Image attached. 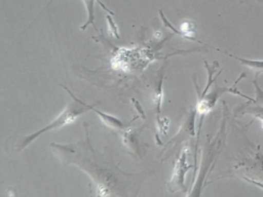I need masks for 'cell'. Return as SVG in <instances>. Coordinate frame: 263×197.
<instances>
[{
  "label": "cell",
  "instance_id": "9c48e42d",
  "mask_svg": "<svg viewBox=\"0 0 263 197\" xmlns=\"http://www.w3.org/2000/svg\"><path fill=\"white\" fill-rule=\"evenodd\" d=\"M98 193H97V195L98 196H108L109 195V193L108 192H106L107 191V189L104 187V185H100V187H98Z\"/></svg>",
  "mask_w": 263,
  "mask_h": 197
},
{
  "label": "cell",
  "instance_id": "277c9868",
  "mask_svg": "<svg viewBox=\"0 0 263 197\" xmlns=\"http://www.w3.org/2000/svg\"><path fill=\"white\" fill-rule=\"evenodd\" d=\"M83 105H84L87 109H90V110L94 111L98 116L101 117L102 121H103L106 125H108L109 127H111V128H114V129H124L125 124H124L122 121H120V120L117 119L116 116H112V115H110V114H107V113H105V112H102V111H100V110H97V109H96L95 107L90 106V105H86L85 103H83Z\"/></svg>",
  "mask_w": 263,
  "mask_h": 197
},
{
  "label": "cell",
  "instance_id": "5b68a950",
  "mask_svg": "<svg viewBox=\"0 0 263 197\" xmlns=\"http://www.w3.org/2000/svg\"><path fill=\"white\" fill-rule=\"evenodd\" d=\"M234 58H236L237 61H239L244 66H247L250 69H253L254 71L257 72V75L259 74V72H263V61H250V60H245V58H240L234 55H230Z\"/></svg>",
  "mask_w": 263,
  "mask_h": 197
},
{
  "label": "cell",
  "instance_id": "6da1fadb",
  "mask_svg": "<svg viewBox=\"0 0 263 197\" xmlns=\"http://www.w3.org/2000/svg\"><path fill=\"white\" fill-rule=\"evenodd\" d=\"M63 87L71 95V97L73 98L74 103H72V104H70L69 106L66 107L65 110H64L55 120H54V121H53L52 123H50L49 125H47L45 128H42V129L36 131L35 134H31V135L25 137L23 140H22L20 146H18V147H20V148H18L20 150L27 148L28 145H30L31 142L34 141L35 139H37L40 135L45 134V133H48V131H50V130L57 129V128H61V127H63V126H65V125L70 124V123H72V122L74 121L76 119H78L81 114H83L84 112H86V109H87V108L83 105V102H81L80 100H78V98H77V97L67 89V87L64 86V85H63Z\"/></svg>",
  "mask_w": 263,
  "mask_h": 197
},
{
  "label": "cell",
  "instance_id": "3957f363",
  "mask_svg": "<svg viewBox=\"0 0 263 197\" xmlns=\"http://www.w3.org/2000/svg\"><path fill=\"white\" fill-rule=\"evenodd\" d=\"M188 154H189V150L188 148H184L181 151V154L178 159V162L175 166L174 169V174L171 180V185L172 188L171 191H176L178 189H184V176L191 165L188 164Z\"/></svg>",
  "mask_w": 263,
  "mask_h": 197
},
{
  "label": "cell",
  "instance_id": "52a82bcc",
  "mask_svg": "<svg viewBox=\"0 0 263 197\" xmlns=\"http://www.w3.org/2000/svg\"><path fill=\"white\" fill-rule=\"evenodd\" d=\"M162 100H163V92H162V79L159 82V87L158 91L155 95V103L157 105V111H158V117L160 115V111H161V105H162Z\"/></svg>",
  "mask_w": 263,
  "mask_h": 197
},
{
  "label": "cell",
  "instance_id": "ba28073f",
  "mask_svg": "<svg viewBox=\"0 0 263 197\" xmlns=\"http://www.w3.org/2000/svg\"><path fill=\"white\" fill-rule=\"evenodd\" d=\"M107 22H108V25H109V31H110V34H112L116 38H119V32H118V26L115 24L114 19L111 18V16H107Z\"/></svg>",
  "mask_w": 263,
  "mask_h": 197
},
{
  "label": "cell",
  "instance_id": "8992f818",
  "mask_svg": "<svg viewBox=\"0 0 263 197\" xmlns=\"http://www.w3.org/2000/svg\"><path fill=\"white\" fill-rule=\"evenodd\" d=\"M87 10V21L81 26V29H86L90 24L94 25V3L96 0H83Z\"/></svg>",
  "mask_w": 263,
  "mask_h": 197
},
{
  "label": "cell",
  "instance_id": "7a4b0ae2",
  "mask_svg": "<svg viewBox=\"0 0 263 197\" xmlns=\"http://www.w3.org/2000/svg\"><path fill=\"white\" fill-rule=\"evenodd\" d=\"M244 75L245 74H242V76H239V79L235 82V84L232 87H219V86H216L215 89H214V91H212L210 94L205 95L203 97H200L199 98V104H197V107H196L197 112H200L203 115L208 113V112H211L212 109L215 107V105H216V103L218 101V98L220 97L221 95L226 94V93H232L234 95H239V96L246 98V100H249L251 102H254L253 100H251V98H249V97L245 96L244 94L240 93L235 87L237 82L239 80H242V78H243Z\"/></svg>",
  "mask_w": 263,
  "mask_h": 197
}]
</instances>
